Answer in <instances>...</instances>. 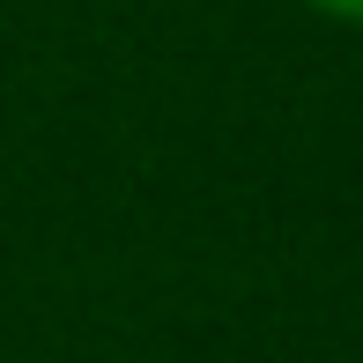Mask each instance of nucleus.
I'll return each instance as SVG.
<instances>
[{"label":"nucleus","mask_w":363,"mask_h":363,"mask_svg":"<svg viewBox=\"0 0 363 363\" xmlns=\"http://www.w3.org/2000/svg\"><path fill=\"white\" fill-rule=\"evenodd\" d=\"M304 8H319V15H334V23H363V0H304Z\"/></svg>","instance_id":"nucleus-1"}]
</instances>
